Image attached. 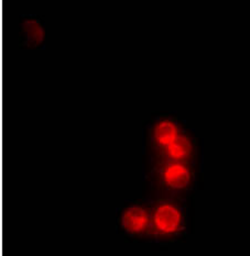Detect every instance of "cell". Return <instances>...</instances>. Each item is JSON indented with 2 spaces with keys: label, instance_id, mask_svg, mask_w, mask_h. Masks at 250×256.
<instances>
[{
  "label": "cell",
  "instance_id": "277c9868",
  "mask_svg": "<svg viewBox=\"0 0 250 256\" xmlns=\"http://www.w3.org/2000/svg\"><path fill=\"white\" fill-rule=\"evenodd\" d=\"M157 172L161 184L171 190H184L193 182L192 170L185 163L163 162Z\"/></svg>",
  "mask_w": 250,
  "mask_h": 256
},
{
  "label": "cell",
  "instance_id": "8992f818",
  "mask_svg": "<svg viewBox=\"0 0 250 256\" xmlns=\"http://www.w3.org/2000/svg\"><path fill=\"white\" fill-rule=\"evenodd\" d=\"M180 133V126L174 121L161 120L153 126L150 132V143L155 151L161 152L168 148Z\"/></svg>",
  "mask_w": 250,
  "mask_h": 256
},
{
  "label": "cell",
  "instance_id": "7a4b0ae2",
  "mask_svg": "<svg viewBox=\"0 0 250 256\" xmlns=\"http://www.w3.org/2000/svg\"><path fill=\"white\" fill-rule=\"evenodd\" d=\"M118 228L125 236L133 238L152 234L151 211L140 204H126L118 211Z\"/></svg>",
  "mask_w": 250,
  "mask_h": 256
},
{
  "label": "cell",
  "instance_id": "5b68a950",
  "mask_svg": "<svg viewBox=\"0 0 250 256\" xmlns=\"http://www.w3.org/2000/svg\"><path fill=\"white\" fill-rule=\"evenodd\" d=\"M163 162H179L188 164L194 156V143L184 133H180L170 146L159 152Z\"/></svg>",
  "mask_w": 250,
  "mask_h": 256
},
{
  "label": "cell",
  "instance_id": "6da1fadb",
  "mask_svg": "<svg viewBox=\"0 0 250 256\" xmlns=\"http://www.w3.org/2000/svg\"><path fill=\"white\" fill-rule=\"evenodd\" d=\"M152 234L166 240L176 236L183 229L184 216L179 206L172 202H161L151 212Z\"/></svg>",
  "mask_w": 250,
  "mask_h": 256
},
{
  "label": "cell",
  "instance_id": "3957f363",
  "mask_svg": "<svg viewBox=\"0 0 250 256\" xmlns=\"http://www.w3.org/2000/svg\"><path fill=\"white\" fill-rule=\"evenodd\" d=\"M19 46L22 50H42L46 46V24L39 14L19 16Z\"/></svg>",
  "mask_w": 250,
  "mask_h": 256
}]
</instances>
